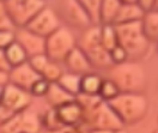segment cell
I'll return each instance as SVG.
<instances>
[{
    "label": "cell",
    "mask_w": 158,
    "mask_h": 133,
    "mask_svg": "<svg viewBox=\"0 0 158 133\" xmlns=\"http://www.w3.org/2000/svg\"><path fill=\"white\" fill-rule=\"evenodd\" d=\"M118 44L127 53L128 60L139 61L140 59L146 58L150 53L151 42L148 41L143 34L140 21L114 24Z\"/></svg>",
    "instance_id": "6da1fadb"
},
{
    "label": "cell",
    "mask_w": 158,
    "mask_h": 133,
    "mask_svg": "<svg viewBox=\"0 0 158 133\" xmlns=\"http://www.w3.org/2000/svg\"><path fill=\"white\" fill-rule=\"evenodd\" d=\"M107 103L123 126L140 123L148 110V98L140 92H120Z\"/></svg>",
    "instance_id": "7a4b0ae2"
},
{
    "label": "cell",
    "mask_w": 158,
    "mask_h": 133,
    "mask_svg": "<svg viewBox=\"0 0 158 133\" xmlns=\"http://www.w3.org/2000/svg\"><path fill=\"white\" fill-rule=\"evenodd\" d=\"M109 79L116 84L120 92H140L146 89V72L138 61H127L113 65L110 69Z\"/></svg>",
    "instance_id": "3957f363"
},
{
    "label": "cell",
    "mask_w": 158,
    "mask_h": 133,
    "mask_svg": "<svg viewBox=\"0 0 158 133\" xmlns=\"http://www.w3.org/2000/svg\"><path fill=\"white\" fill-rule=\"evenodd\" d=\"M77 46L74 34L67 27H59L48 37H46L44 54L49 60L55 62H64L69 53Z\"/></svg>",
    "instance_id": "277c9868"
},
{
    "label": "cell",
    "mask_w": 158,
    "mask_h": 133,
    "mask_svg": "<svg viewBox=\"0 0 158 133\" xmlns=\"http://www.w3.org/2000/svg\"><path fill=\"white\" fill-rule=\"evenodd\" d=\"M4 4L16 29L24 28L35 15L47 5L46 0H5Z\"/></svg>",
    "instance_id": "5b68a950"
},
{
    "label": "cell",
    "mask_w": 158,
    "mask_h": 133,
    "mask_svg": "<svg viewBox=\"0 0 158 133\" xmlns=\"http://www.w3.org/2000/svg\"><path fill=\"white\" fill-rule=\"evenodd\" d=\"M83 123L81 126H88L90 130L94 128H102V130H110L118 131L123 128L122 123L118 120L115 113L111 110L109 104L104 101L92 108L89 112H83Z\"/></svg>",
    "instance_id": "8992f818"
},
{
    "label": "cell",
    "mask_w": 158,
    "mask_h": 133,
    "mask_svg": "<svg viewBox=\"0 0 158 133\" xmlns=\"http://www.w3.org/2000/svg\"><path fill=\"white\" fill-rule=\"evenodd\" d=\"M61 27L59 15L49 6H44L42 10H40L32 19L24 27L28 30L32 31L34 34L39 35L41 37H48L52 32Z\"/></svg>",
    "instance_id": "52a82bcc"
},
{
    "label": "cell",
    "mask_w": 158,
    "mask_h": 133,
    "mask_svg": "<svg viewBox=\"0 0 158 133\" xmlns=\"http://www.w3.org/2000/svg\"><path fill=\"white\" fill-rule=\"evenodd\" d=\"M31 101H32V97L29 91L23 90L11 83L6 84L2 88L0 106H2L6 110H9L13 115L27 110L31 104Z\"/></svg>",
    "instance_id": "ba28073f"
},
{
    "label": "cell",
    "mask_w": 158,
    "mask_h": 133,
    "mask_svg": "<svg viewBox=\"0 0 158 133\" xmlns=\"http://www.w3.org/2000/svg\"><path fill=\"white\" fill-rule=\"evenodd\" d=\"M15 41L18 42L20 47L24 49L28 59L34 55L44 54L46 39L34 34L27 28H18L15 30Z\"/></svg>",
    "instance_id": "9c48e42d"
},
{
    "label": "cell",
    "mask_w": 158,
    "mask_h": 133,
    "mask_svg": "<svg viewBox=\"0 0 158 133\" xmlns=\"http://www.w3.org/2000/svg\"><path fill=\"white\" fill-rule=\"evenodd\" d=\"M61 10L66 22L74 28L85 30L92 25L89 16L77 0H65L61 5Z\"/></svg>",
    "instance_id": "30bf717a"
},
{
    "label": "cell",
    "mask_w": 158,
    "mask_h": 133,
    "mask_svg": "<svg viewBox=\"0 0 158 133\" xmlns=\"http://www.w3.org/2000/svg\"><path fill=\"white\" fill-rule=\"evenodd\" d=\"M39 78H41L40 74L30 66L28 61L12 67L9 72V83L27 91H29L31 85Z\"/></svg>",
    "instance_id": "8fae6325"
},
{
    "label": "cell",
    "mask_w": 158,
    "mask_h": 133,
    "mask_svg": "<svg viewBox=\"0 0 158 133\" xmlns=\"http://www.w3.org/2000/svg\"><path fill=\"white\" fill-rule=\"evenodd\" d=\"M56 115L59 118L60 123L64 127L67 126H78L83 123V108L80 107L76 100L67 102L62 106H60L58 108H54Z\"/></svg>",
    "instance_id": "7c38bea8"
},
{
    "label": "cell",
    "mask_w": 158,
    "mask_h": 133,
    "mask_svg": "<svg viewBox=\"0 0 158 133\" xmlns=\"http://www.w3.org/2000/svg\"><path fill=\"white\" fill-rule=\"evenodd\" d=\"M64 64L67 69V72L78 74V76H84L86 73H90L92 72V69H94L92 65L90 64L88 56L85 55V53L78 46H76L69 52L66 59L64 60Z\"/></svg>",
    "instance_id": "4fadbf2b"
},
{
    "label": "cell",
    "mask_w": 158,
    "mask_h": 133,
    "mask_svg": "<svg viewBox=\"0 0 158 133\" xmlns=\"http://www.w3.org/2000/svg\"><path fill=\"white\" fill-rule=\"evenodd\" d=\"M81 51L85 53L88 56L90 64L92 65L94 69H101V70H107L113 66V62L110 59V54L107 49H104L99 43H94L89 46L79 47Z\"/></svg>",
    "instance_id": "5bb4252c"
},
{
    "label": "cell",
    "mask_w": 158,
    "mask_h": 133,
    "mask_svg": "<svg viewBox=\"0 0 158 133\" xmlns=\"http://www.w3.org/2000/svg\"><path fill=\"white\" fill-rule=\"evenodd\" d=\"M143 34L148 42L156 43L158 40V12L157 10L145 12L140 19Z\"/></svg>",
    "instance_id": "9a60e30c"
},
{
    "label": "cell",
    "mask_w": 158,
    "mask_h": 133,
    "mask_svg": "<svg viewBox=\"0 0 158 133\" xmlns=\"http://www.w3.org/2000/svg\"><path fill=\"white\" fill-rule=\"evenodd\" d=\"M44 97H46L47 102L49 103V106H52V108H58L60 106L71 102L76 98L66 90H64L58 83H49L48 91Z\"/></svg>",
    "instance_id": "2e32d148"
},
{
    "label": "cell",
    "mask_w": 158,
    "mask_h": 133,
    "mask_svg": "<svg viewBox=\"0 0 158 133\" xmlns=\"http://www.w3.org/2000/svg\"><path fill=\"white\" fill-rule=\"evenodd\" d=\"M144 11L138 6L137 2L134 4H121L114 24H122V23H131V22L140 21L144 16Z\"/></svg>",
    "instance_id": "e0dca14e"
},
{
    "label": "cell",
    "mask_w": 158,
    "mask_h": 133,
    "mask_svg": "<svg viewBox=\"0 0 158 133\" xmlns=\"http://www.w3.org/2000/svg\"><path fill=\"white\" fill-rule=\"evenodd\" d=\"M120 0H102L99 9V24H114L120 6Z\"/></svg>",
    "instance_id": "ac0fdd59"
},
{
    "label": "cell",
    "mask_w": 158,
    "mask_h": 133,
    "mask_svg": "<svg viewBox=\"0 0 158 133\" xmlns=\"http://www.w3.org/2000/svg\"><path fill=\"white\" fill-rule=\"evenodd\" d=\"M4 52H5L6 58H7V60H9L12 67L18 66L20 64H24V62L28 61L27 53L20 47L19 43L17 41H15V40L4 48Z\"/></svg>",
    "instance_id": "d6986e66"
},
{
    "label": "cell",
    "mask_w": 158,
    "mask_h": 133,
    "mask_svg": "<svg viewBox=\"0 0 158 133\" xmlns=\"http://www.w3.org/2000/svg\"><path fill=\"white\" fill-rule=\"evenodd\" d=\"M80 79H81V76L78 74H74V73H71V72H62L61 77L58 81V84L60 86L66 90V91L71 94L72 96H77L79 92H80Z\"/></svg>",
    "instance_id": "ffe728a7"
},
{
    "label": "cell",
    "mask_w": 158,
    "mask_h": 133,
    "mask_svg": "<svg viewBox=\"0 0 158 133\" xmlns=\"http://www.w3.org/2000/svg\"><path fill=\"white\" fill-rule=\"evenodd\" d=\"M101 76L90 72L84 76H81L80 79V92L81 94H88V95H97L99 90V86L102 84ZM79 92V94H80Z\"/></svg>",
    "instance_id": "44dd1931"
},
{
    "label": "cell",
    "mask_w": 158,
    "mask_h": 133,
    "mask_svg": "<svg viewBox=\"0 0 158 133\" xmlns=\"http://www.w3.org/2000/svg\"><path fill=\"white\" fill-rule=\"evenodd\" d=\"M101 31H99V42L101 46L110 52L113 48L118 46V39L114 24H99Z\"/></svg>",
    "instance_id": "7402d4cb"
},
{
    "label": "cell",
    "mask_w": 158,
    "mask_h": 133,
    "mask_svg": "<svg viewBox=\"0 0 158 133\" xmlns=\"http://www.w3.org/2000/svg\"><path fill=\"white\" fill-rule=\"evenodd\" d=\"M22 114V132L24 133H40L42 125H41V116L36 113L29 112L28 109Z\"/></svg>",
    "instance_id": "603a6c76"
},
{
    "label": "cell",
    "mask_w": 158,
    "mask_h": 133,
    "mask_svg": "<svg viewBox=\"0 0 158 133\" xmlns=\"http://www.w3.org/2000/svg\"><path fill=\"white\" fill-rule=\"evenodd\" d=\"M89 16L92 25H99V9L102 0H77Z\"/></svg>",
    "instance_id": "cb8c5ba5"
},
{
    "label": "cell",
    "mask_w": 158,
    "mask_h": 133,
    "mask_svg": "<svg viewBox=\"0 0 158 133\" xmlns=\"http://www.w3.org/2000/svg\"><path fill=\"white\" fill-rule=\"evenodd\" d=\"M64 70L60 66V62H55L49 60V62L47 64V66L43 69V71L41 72L40 77L43 78L44 81H47L48 83H56L59 81V78L61 77Z\"/></svg>",
    "instance_id": "d4e9b609"
},
{
    "label": "cell",
    "mask_w": 158,
    "mask_h": 133,
    "mask_svg": "<svg viewBox=\"0 0 158 133\" xmlns=\"http://www.w3.org/2000/svg\"><path fill=\"white\" fill-rule=\"evenodd\" d=\"M118 94H120V90L116 86V84L108 78V79H103L102 81V84L99 86V90L97 95L104 102H108L110 100H113L115 96H118Z\"/></svg>",
    "instance_id": "484cf974"
},
{
    "label": "cell",
    "mask_w": 158,
    "mask_h": 133,
    "mask_svg": "<svg viewBox=\"0 0 158 133\" xmlns=\"http://www.w3.org/2000/svg\"><path fill=\"white\" fill-rule=\"evenodd\" d=\"M22 132V114H16L9 120L0 125V133H20Z\"/></svg>",
    "instance_id": "4316f807"
},
{
    "label": "cell",
    "mask_w": 158,
    "mask_h": 133,
    "mask_svg": "<svg viewBox=\"0 0 158 133\" xmlns=\"http://www.w3.org/2000/svg\"><path fill=\"white\" fill-rule=\"evenodd\" d=\"M41 125L46 127L47 130H60L64 126L60 123L59 118L56 115V112L54 108L49 109L48 112L44 114L43 118H41Z\"/></svg>",
    "instance_id": "83f0119b"
},
{
    "label": "cell",
    "mask_w": 158,
    "mask_h": 133,
    "mask_svg": "<svg viewBox=\"0 0 158 133\" xmlns=\"http://www.w3.org/2000/svg\"><path fill=\"white\" fill-rule=\"evenodd\" d=\"M48 88H49V83L44 81L43 78H39L31 85L29 94L31 95V97H34V96L35 97H44L48 91Z\"/></svg>",
    "instance_id": "f1b7e54d"
},
{
    "label": "cell",
    "mask_w": 158,
    "mask_h": 133,
    "mask_svg": "<svg viewBox=\"0 0 158 133\" xmlns=\"http://www.w3.org/2000/svg\"><path fill=\"white\" fill-rule=\"evenodd\" d=\"M0 30L2 31H15L16 28L12 24L10 17L7 15V11L5 7V4L2 0H0Z\"/></svg>",
    "instance_id": "f546056e"
},
{
    "label": "cell",
    "mask_w": 158,
    "mask_h": 133,
    "mask_svg": "<svg viewBox=\"0 0 158 133\" xmlns=\"http://www.w3.org/2000/svg\"><path fill=\"white\" fill-rule=\"evenodd\" d=\"M28 62L35 71L37 72L39 74H41V72L43 71V69L49 62V58L46 54H39V55H34V56L29 58Z\"/></svg>",
    "instance_id": "4dcf8cb0"
},
{
    "label": "cell",
    "mask_w": 158,
    "mask_h": 133,
    "mask_svg": "<svg viewBox=\"0 0 158 133\" xmlns=\"http://www.w3.org/2000/svg\"><path fill=\"white\" fill-rule=\"evenodd\" d=\"M110 54V59L113 65H118V64H122V62L127 61L128 60V56H127V53L123 51L120 46H116L115 48H113L111 51L109 52Z\"/></svg>",
    "instance_id": "1f68e13d"
},
{
    "label": "cell",
    "mask_w": 158,
    "mask_h": 133,
    "mask_svg": "<svg viewBox=\"0 0 158 133\" xmlns=\"http://www.w3.org/2000/svg\"><path fill=\"white\" fill-rule=\"evenodd\" d=\"M13 40H15V31L0 30V49H4Z\"/></svg>",
    "instance_id": "d6a6232c"
},
{
    "label": "cell",
    "mask_w": 158,
    "mask_h": 133,
    "mask_svg": "<svg viewBox=\"0 0 158 133\" xmlns=\"http://www.w3.org/2000/svg\"><path fill=\"white\" fill-rule=\"evenodd\" d=\"M137 4L144 12L157 10V0H137Z\"/></svg>",
    "instance_id": "836d02e7"
},
{
    "label": "cell",
    "mask_w": 158,
    "mask_h": 133,
    "mask_svg": "<svg viewBox=\"0 0 158 133\" xmlns=\"http://www.w3.org/2000/svg\"><path fill=\"white\" fill-rule=\"evenodd\" d=\"M11 69H12V66L6 58L5 52H4V49H0V71L9 73Z\"/></svg>",
    "instance_id": "e575fe53"
},
{
    "label": "cell",
    "mask_w": 158,
    "mask_h": 133,
    "mask_svg": "<svg viewBox=\"0 0 158 133\" xmlns=\"http://www.w3.org/2000/svg\"><path fill=\"white\" fill-rule=\"evenodd\" d=\"M64 133H84L83 130V126H67V127H64Z\"/></svg>",
    "instance_id": "d590c367"
},
{
    "label": "cell",
    "mask_w": 158,
    "mask_h": 133,
    "mask_svg": "<svg viewBox=\"0 0 158 133\" xmlns=\"http://www.w3.org/2000/svg\"><path fill=\"white\" fill-rule=\"evenodd\" d=\"M6 84H9V73L0 71V86L4 88Z\"/></svg>",
    "instance_id": "8d00e7d4"
},
{
    "label": "cell",
    "mask_w": 158,
    "mask_h": 133,
    "mask_svg": "<svg viewBox=\"0 0 158 133\" xmlns=\"http://www.w3.org/2000/svg\"><path fill=\"white\" fill-rule=\"evenodd\" d=\"M115 131H110V130H102V128H94L90 130L89 133H114Z\"/></svg>",
    "instance_id": "74e56055"
},
{
    "label": "cell",
    "mask_w": 158,
    "mask_h": 133,
    "mask_svg": "<svg viewBox=\"0 0 158 133\" xmlns=\"http://www.w3.org/2000/svg\"><path fill=\"white\" fill-rule=\"evenodd\" d=\"M47 133H64V127L60 130H47Z\"/></svg>",
    "instance_id": "f35d334b"
},
{
    "label": "cell",
    "mask_w": 158,
    "mask_h": 133,
    "mask_svg": "<svg viewBox=\"0 0 158 133\" xmlns=\"http://www.w3.org/2000/svg\"><path fill=\"white\" fill-rule=\"evenodd\" d=\"M122 4H134L137 2V0H120Z\"/></svg>",
    "instance_id": "ab89813d"
},
{
    "label": "cell",
    "mask_w": 158,
    "mask_h": 133,
    "mask_svg": "<svg viewBox=\"0 0 158 133\" xmlns=\"http://www.w3.org/2000/svg\"><path fill=\"white\" fill-rule=\"evenodd\" d=\"M114 133H129L128 131H126L125 128H120V130H118V131H115Z\"/></svg>",
    "instance_id": "60d3db41"
},
{
    "label": "cell",
    "mask_w": 158,
    "mask_h": 133,
    "mask_svg": "<svg viewBox=\"0 0 158 133\" xmlns=\"http://www.w3.org/2000/svg\"><path fill=\"white\" fill-rule=\"evenodd\" d=\"M1 95H2V88L0 86V102H1Z\"/></svg>",
    "instance_id": "b9f144b4"
},
{
    "label": "cell",
    "mask_w": 158,
    "mask_h": 133,
    "mask_svg": "<svg viewBox=\"0 0 158 133\" xmlns=\"http://www.w3.org/2000/svg\"><path fill=\"white\" fill-rule=\"evenodd\" d=\"M84 133H89V132H84Z\"/></svg>",
    "instance_id": "7bdbcfd3"
},
{
    "label": "cell",
    "mask_w": 158,
    "mask_h": 133,
    "mask_svg": "<svg viewBox=\"0 0 158 133\" xmlns=\"http://www.w3.org/2000/svg\"><path fill=\"white\" fill-rule=\"evenodd\" d=\"M20 133H24V132H20Z\"/></svg>",
    "instance_id": "ee69618b"
},
{
    "label": "cell",
    "mask_w": 158,
    "mask_h": 133,
    "mask_svg": "<svg viewBox=\"0 0 158 133\" xmlns=\"http://www.w3.org/2000/svg\"><path fill=\"white\" fill-rule=\"evenodd\" d=\"M2 1H5V0H2Z\"/></svg>",
    "instance_id": "f6af8a7d"
}]
</instances>
